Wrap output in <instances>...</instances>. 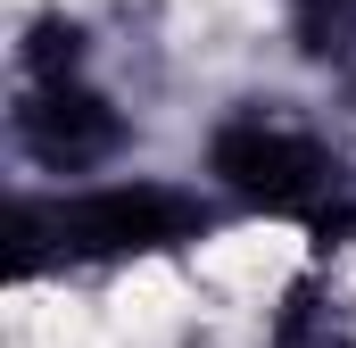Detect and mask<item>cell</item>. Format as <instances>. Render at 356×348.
<instances>
[{
    "instance_id": "8992f818",
    "label": "cell",
    "mask_w": 356,
    "mask_h": 348,
    "mask_svg": "<svg viewBox=\"0 0 356 348\" xmlns=\"http://www.w3.org/2000/svg\"><path fill=\"white\" fill-rule=\"evenodd\" d=\"M290 25H298L307 58H340L356 33V0H290Z\"/></svg>"
},
{
    "instance_id": "6da1fadb",
    "label": "cell",
    "mask_w": 356,
    "mask_h": 348,
    "mask_svg": "<svg viewBox=\"0 0 356 348\" xmlns=\"http://www.w3.org/2000/svg\"><path fill=\"white\" fill-rule=\"evenodd\" d=\"M207 174H216L232 199H249L257 216H307V224L348 191L340 150H323L315 133L282 125V116H266V108L216 125V141H207Z\"/></svg>"
},
{
    "instance_id": "7a4b0ae2",
    "label": "cell",
    "mask_w": 356,
    "mask_h": 348,
    "mask_svg": "<svg viewBox=\"0 0 356 348\" xmlns=\"http://www.w3.org/2000/svg\"><path fill=\"white\" fill-rule=\"evenodd\" d=\"M207 232V199L175 182H99L50 207V249L58 258H158Z\"/></svg>"
},
{
    "instance_id": "277c9868",
    "label": "cell",
    "mask_w": 356,
    "mask_h": 348,
    "mask_svg": "<svg viewBox=\"0 0 356 348\" xmlns=\"http://www.w3.org/2000/svg\"><path fill=\"white\" fill-rule=\"evenodd\" d=\"M273 348H356V307L323 282V274H307V282H290L282 307H273Z\"/></svg>"
},
{
    "instance_id": "5b68a950",
    "label": "cell",
    "mask_w": 356,
    "mask_h": 348,
    "mask_svg": "<svg viewBox=\"0 0 356 348\" xmlns=\"http://www.w3.org/2000/svg\"><path fill=\"white\" fill-rule=\"evenodd\" d=\"M83 50L91 33L67 17V8H42L33 25H25V42H17V67H25V84H75L83 75Z\"/></svg>"
},
{
    "instance_id": "3957f363",
    "label": "cell",
    "mask_w": 356,
    "mask_h": 348,
    "mask_svg": "<svg viewBox=\"0 0 356 348\" xmlns=\"http://www.w3.org/2000/svg\"><path fill=\"white\" fill-rule=\"evenodd\" d=\"M17 150L42 174H91L124 150V116L91 84H33L17 100Z\"/></svg>"
},
{
    "instance_id": "ba28073f",
    "label": "cell",
    "mask_w": 356,
    "mask_h": 348,
    "mask_svg": "<svg viewBox=\"0 0 356 348\" xmlns=\"http://www.w3.org/2000/svg\"><path fill=\"white\" fill-rule=\"evenodd\" d=\"M348 100H356V75H348Z\"/></svg>"
},
{
    "instance_id": "52a82bcc",
    "label": "cell",
    "mask_w": 356,
    "mask_h": 348,
    "mask_svg": "<svg viewBox=\"0 0 356 348\" xmlns=\"http://www.w3.org/2000/svg\"><path fill=\"white\" fill-rule=\"evenodd\" d=\"M340 241H356V199H348V191L315 216V249H340Z\"/></svg>"
}]
</instances>
